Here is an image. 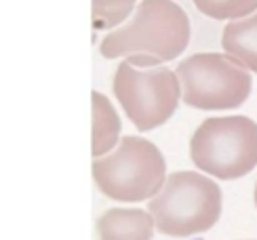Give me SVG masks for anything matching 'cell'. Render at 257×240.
<instances>
[{"mask_svg":"<svg viewBox=\"0 0 257 240\" xmlns=\"http://www.w3.org/2000/svg\"><path fill=\"white\" fill-rule=\"evenodd\" d=\"M190 42V19L173 0H144L126 26L105 34L101 55L116 57H148L165 63L179 57Z\"/></svg>","mask_w":257,"mask_h":240,"instance_id":"obj_1","label":"cell"},{"mask_svg":"<svg viewBox=\"0 0 257 240\" xmlns=\"http://www.w3.org/2000/svg\"><path fill=\"white\" fill-rule=\"evenodd\" d=\"M165 158L142 137H122L110 154L93 160V179L101 194L118 202L152 200L163 190Z\"/></svg>","mask_w":257,"mask_h":240,"instance_id":"obj_3","label":"cell"},{"mask_svg":"<svg viewBox=\"0 0 257 240\" xmlns=\"http://www.w3.org/2000/svg\"><path fill=\"white\" fill-rule=\"evenodd\" d=\"M114 93L139 131H150L175 114L181 99L177 74L167 65H133L122 61L114 74Z\"/></svg>","mask_w":257,"mask_h":240,"instance_id":"obj_5","label":"cell"},{"mask_svg":"<svg viewBox=\"0 0 257 240\" xmlns=\"http://www.w3.org/2000/svg\"><path fill=\"white\" fill-rule=\"evenodd\" d=\"M255 204H257V185H255Z\"/></svg>","mask_w":257,"mask_h":240,"instance_id":"obj_12","label":"cell"},{"mask_svg":"<svg viewBox=\"0 0 257 240\" xmlns=\"http://www.w3.org/2000/svg\"><path fill=\"white\" fill-rule=\"evenodd\" d=\"M120 118L105 95L93 93V156L101 158L120 144Z\"/></svg>","mask_w":257,"mask_h":240,"instance_id":"obj_9","label":"cell"},{"mask_svg":"<svg viewBox=\"0 0 257 240\" xmlns=\"http://www.w3.org/2000/svg\"><path fill=\"white\" fill-rule=\"evenodd\" d=\"M184 103L198 110H234L247 101L251 74L221 53H196L177 65Z\"/></svg>","mask_w":257,"mask_h":240,"instance_id":"obj_6","label":"cell"},{"mask_svg":"<svg viewBox=\"0 0 257 240\" xmlns=\"http://www.w3.org/2000/svg\"><path fill=\"white\" fill-rule=\"evenodd\" d=\"M221 190L207 175L179 171L169 175L163 190L148 202L156 230L186 238L211 230L221 215Z\"/></svg>","mask_w":257,"mask_h":240,"instance_id":"obj_2","label":"cell"},{"mask_svg":"<svg viewBox=\"0 0 257 240\" xmlns=\"http://www.w3.org/2000/svg\"><path fill=\"white\" fill-rule=\"evenodd\" d=\"M221 47L244 70L257 72V11L223 28Z\"/></svg>","mask_w":257,"mask_h":240,"instance_id":"obj_8","label":"cell"},{"mask_svg":"<svg viewBox=\"0 0 257 240\" xmlns=\"http://www.w3.org/2000/svg\"><path fill=\"white\" fill-rule=\"evenodd\" d=\"M192 162L217 179H238L257 167V123L247 116L207 118L190 141Z\"/></svg>","mask_w":257,"mask_h":240,"instance_id":"obj_4","label":"cell"},{"mask_svg":"<svg viewBox=\"0 0 257 240\" xmlns=\"http://www.w3.org/2000/svg\"><path fill=\"white\" fill-rule=\"evenodd\" d=\"M156 223L142 209H110L97 219L99 240H152Z\"/></svg>","mask_w":257,"mask_h":240,"instance_id":"obj_7","label":"cell"},{"mask_svg":"<svg viewBox=\"0 0 257 240\" xmlns=\"http://www.w3.org/2000/svg\"><path fill=\"white\" fill-rule=\"evenodd\" d=\"M137 0H93L95 30H112L133 13Z\"/></svg>","mask_w":257,"mask_h":240,"instance_id":"obj_10","label":"cell"},{"mask_svg":"<svg viewBox=\"0 0 257 240\" xmlns=\"http://www.w3.org/2000/svg\"><path fill=\"white\" fill-rule=\"evenodd\" d=\"M200 13L213 19H242L257 11V0H194Z\"/></svg>","mask_w":257,"mask_h":240,"instance_id":"obj_11","label":"cell"}]
</instances>
